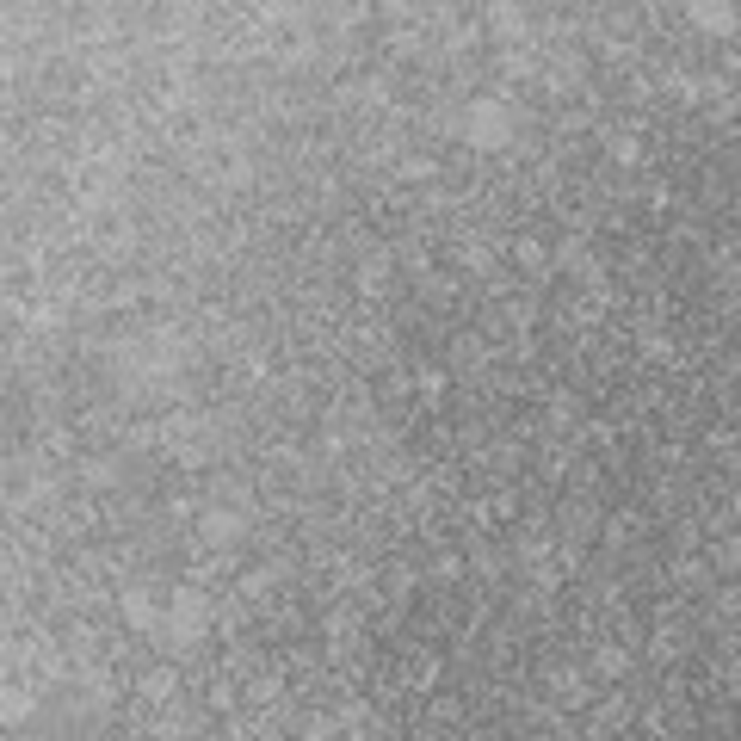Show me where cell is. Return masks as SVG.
Wrapping results in <instances>:
<instances>
[{
    "label": "cell",
    "mask_w": 741,
    "mask_h": 741,
    "mask_svg": "<svg viewBox=\"0 0 741 741\" xmlns=\"http://www.w3.org/2000/svg\"><path fill=\"white\" fill-rule=\"evenodd\" d=\"M464 136H470V149H501L507 136H513V118H507V105L501 99H470V118H464Z\"/></svg>",
    "instance_id": "2"
},
{
    "label": "cell",
    "mask_w": 741,
    "mask_h": 741,
    "mask_svg": "<svg viewBox=\"0 0 741 741\" xmlns=\"http://www.w3.org/2000/svg\"><path fill=\"white\" fill-rule=\"evenodd\" d=\"M124 618H130V624H155V618H167V612H155L149 587H130V593H124Z\"/></svg>",
    "instance_id": "3"
},
{
    "label": "cell",
    "mask_w": 741,
    "mask_h": 741,
    "mask_svg": "<svg viewBox=\"0 0 741 741\" xmlns=\"http://www.w3.org/2000/svg\"><path fill=\"white\" fill-rule=\"evenodd\" d=\"M235 532H241L235 513H204V538H210V544H229Z\"/></svg>",
    "instance_id": "4"
},
{
    "label": "cell",
    "mask_w": 741,
    "mask_h": 741,
    "mask_svg": "<svg viewBox=\"0 0 741 741\" xmlns=\"http://www.w3.org/2000/svg\"><path fill=\"white\" fill-rule=\"evenodd\" d=\"M204 624H210V599L198 593V587H173V599H167V618H161V630L173 643H198L204 637Z\"/></svg>",
    "instance_id": "1"
},
{
    "label": "cell",
    "mask_w": 741,
    "mask_h": 741,
    "mask_svg": "<svg viewBox=\"0 0 741 741\" xmlns=\"http://www.w3.org/2000/svg\"><path fill=\"white\" fill-rule=\"evenodd\" d=\"M692 25H704V31H729V25H735V7H692Z\"/></svg>",
    "instance_id": "5"
}]
</instances>
